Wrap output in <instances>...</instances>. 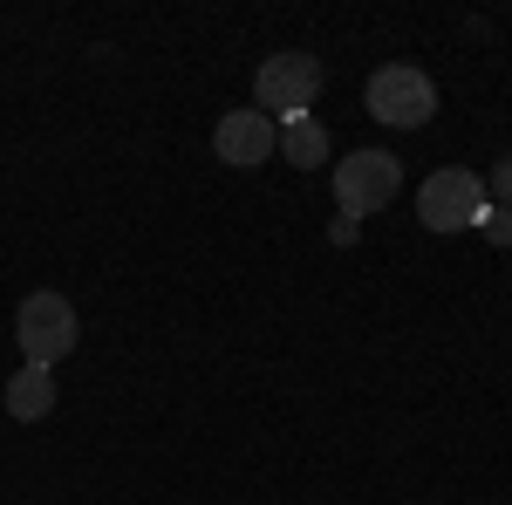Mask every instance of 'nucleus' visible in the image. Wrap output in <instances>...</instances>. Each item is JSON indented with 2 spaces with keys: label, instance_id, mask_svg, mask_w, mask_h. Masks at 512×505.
Returning a JSON list of instances; mask_svg holds the SVG:
<instances>
[{
  "label": "nucleus",
  "instance_id": "3",
  "mask_svg": "<svg viewBox=\"0 0 512 505\" xmlns=\"http://www.w3.org/2000/svg\"><path fill=\"white\" fill-rule=\"evenodd\" d=\"M362 103H369V117L390 123V130H424L437 117V82L417 62H383L369 76V89H362Z\"/></svg>",
  "mask_w": 512,
  "mask_h": 505
},
{
  "label": "nucleus",
  "instance_id": "7",
  "mask_svg": "<svg viewBox=\"0 0 512 505\" xmlns=\"http://www.w3.org/2000/svg\"><path fill=\"white\" fill-rule=\"evenodd\" d=\"M0 403H7V417L14 424H41L48 410H55V369H41V362H21L7 389H0Z\"/></svg>",
  "mask_w": 512,
  "mask_h": 505
},
{
  "label": "nucleus",
  "instance_id": "2",
  "mask_svg": "<svg viewBox=\"0 0 512 505\" xmlns=\"http://www.w3.org/2000/svg\"><path fill=\"white\" fill-rule=\"evenodd\" d=\"M14 342H21V355H28V362L55 369V362H62V355H76V342H82L76 301H69V294H55V287L28 294V301H21V314H14Z\"/></svg>",
  "mask_w": 512,
  "mask_h": 505
},
{
  "label": "nucleus",
  "instance_id": "8",
  "mask_svg": "<svg viewBox=\"0 0 512 505\" xmlns=\"http://www.w3.org/2000/svg\"><path fill=\"white\" fill-rule=\"evenodd\" d=\"M280 151H287V164L315 171V164H328V130H321L315 117H301V123H280Z\"/></svg>",
  "mask_w": 512,
  "mask_h": 505
},
{
  "label": "nucleus",
  "instance_id": "6",
  "mask_svg": "<svg viewBox=\"0 0 512 505\" xmlns=\"http://www.w3.org/2000/svg\"><path fill=\"white\" fill-rule=\"evenodd\" d=\"M212 151H219V164H233V171H260L280 151V123L260 117V110H226L219 130H212Z\"/></svg>",
  "mask_w": 512,
  "mask_h": 505
},
{
  "label": "nucleus",
  "instance_id": "1",
  "mask_svg": "<svg viewBox=\"0 0 512 505\" xmlns=\"http://www.w3.org/2000/svg\"><path fill=\"white\" fill-rule=\"evenodd\" d=\"M253 96H260V117L301 123L308 110H315V96H321V62L308 55V48H280V55H267V62H260Z\"/></svg>",
  "mask_w": 512,
  "mask_h": 505
},
{
  "label": "nucleus",
  "instance_id": "5",
  "mask_svg": "<svg viewBox=\"0 0 512 505\" xmlns=\"http://www.w3.org/2000/svg\"><path fill=\"white\" fill-rule=\"evenodd\" d=\"M478 212H485V178L478 171H431L424 192H417V219L431 233H465V226H478Z\"/></svg>",
  "mask_w": 512,
  "mask_h": 505
},
{
  "label": "nucleus",
  "instance_id": "10",
  "mask_svg": "<svg viewBox=\"0 0 512 505\" xmlns=\"http://www.w3.org/2000/svg\"><path fill=\"white\" fill-rule=\"evenodd\" d=\"M492 198H499V205H512V151L492 164Z\"/></svg>",
  "mask_w": 512,
  "mask_h": 505
},
{
  "label": "nucleus",
  "instance_id": "4",
  "mask_svg": "<svg viewBox=\"0 0 512 505\" xmlns=\"http://www.w3.org/2000/svg\"><path fill=\"white\" fill-rule=\"evenodd\" d=\"M403 185V164L390 151H349L335 164V205H342V219H362V212H383Z\"/></svg>",
  "mask_w": 512,
  "mask_h": 505
},
{
  "label": "nucleus",
  "instance_id": "9",
  "mask_svg": "<svg viewBox=\"0 0 512 505\" xmlns=\"http://www.w3.org/2000/svg\"><path fill=\"white\" fill-rule=\"evenodd\" d=\"M478 233L492 239V246H512V205H492V198H485V212H478Z\"/></svg>",
  "mask_w": 512,
  "mask_h": 505
}]
</instances>
